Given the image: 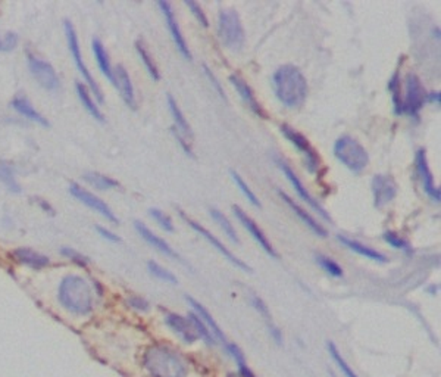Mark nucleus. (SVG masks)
<instances>
[{"label":"nucleus","mask_w":441,"mask_h":377,"mask_svg":"<svg viewBox=\"0 0 441 377\" xmlns=\"http://www.w3.org/2000/svg\"><path fill=\"white\" fill-rule=\"evenodd\" d=\"M272 90L286 108H299L307 97L309 85L302 69L293 64L276 68L272 76Z\"/></svg>","instance_id":"nucleus-1"},{"label":"nucleus","mask_w":441,"mask_h":377,"mask_svg":"<svg viewBox=\"0 0 441 377\" xmlns=\"http://www.w3.org/2000/svg\"><path fill=\"white\" fill-rule=\"evenodd\" d=\"M57 301L68 313L85 317L94 310L93 289L84 277L68 274L57 286Z\"/></svg>","instance_id":"nucleus-2"},{"label":"nucleus","mask_w":441,"mask_h":377,"mask_svg":"<svg viewBox=\"0 0 441 377\" xmlns=\"http://www.w3.org/2000/svg\"><path fill=\"white\" fill-rule=\"evenodd\" d=\"M143 367L152 377H187L188 362L174 348L155 343L143 355Z\"/></svg>","instance_id":"nucleus-3"},{"label":"nucleus","mask_w":441,"mask_h":377,"mask_svg":"<svg viewBox=\"0 0 441 377\" xmlns=\"http://www.w3.org/2000/svg\"><path fill=\"white\" fill-rule=\"evenodd\" d=\"M337 161L355 174H360L370 164V153L363 144L350 135H343L334 142L332 148Z\"/></svg>","instance_id":"nucleus-4"},{"label":"nucleus","mask_w":441,"mask_h":377,"mask_svg":"<svg viewBox=\"0 0 441 377\" xmlns=\"http://www.w3.org/2000/svg\"><path fill=\"white\" fill-rule=\"evenodd\" d=\"M218 37L223 46L232 52L243 49L246 33L237 11L223 9L218 15Z\"/></svg>","instance_id":"nucleus-5"},{"label":"nucleus","mask_w":441,"mask_h":377,"mask_svg":"<svg viewBox=\"0 0 441 377\" xmlns=\"http://www.w3.org/2000/svg\"><path fill=\"white\" fill-rule=\"evenodd\" d=\"M64 28H65V36H66V43H68V49H69V53H71V57L74 60V62H76V67L78 69V72L81 74L83 80H84V84L88 87V89L92 90V93L94 95V97L99 100L100 104H103V93L100 90V87L97 85L96 80L93 78V76L90 74V71H88V68L85 67L84 61H83V55H81V49H80V41H78V36L76 33V28H74L72 22L71 21H65L64 24Z\"/></svg>","instance_id":"nucleus-6"},{"label":"nucleus","mask_w":441,"mask_h":377,"mask_svg":"<svg viewBox=\"0 0 441 377\" xmlns=\"http://www.w3.org/2000/svg\"><path fill=\"white\" fill-rule=\"evenodd\" d=\"M426 100V92L422 85L421 78L409 72L405 78V97H402V115L407 114L410 117L418 118L419 112L424 108Z\"/></svg>","instance_id":"nucleus-7"},{"label":"nucleus","mask_w":441,"mask_h":377,"mask_svg":"<svg viewBox=\"0 0 441 377\" xmlns=\"http://www.w3.org/2000/svg\"><path fill=\"white\" fill-rule=\"evenodd\" d=\"M27 62H28V68H29V72H31L33 78L38 83V85L43 87L44 90L55 92L59 89L61 80H59L56 69L48 61H44L41 60V57L28 52Z\"/></svg>","instance_id":"nucleus-8"},{"label":"nucleus","mask_w":441,"mask_h":377,"mask_svg":"<svg viewBox=\"0 0 441 377\" xmlns=\"http://www.w3.org/2000/svg\"><path fill=\"white\" fill-rule=\"evenodd\" d=\"M180 215H181V219H183L191 228H193V230L196 231L197 235H200L206 242H208V243L212 246V248H215L227 261H230V263H231L234 267H237V268H240V270H243V271H246V273L252 271V268H250V267L244 263L243 259H240L239 256H235L223 242H220L216 236H214V235L211 233V231H209L208 228L200 226V224L196 223L195 220H191L190 217H187L183 211L180 212Z\"/></svg>","instance_id":"nucleus-9"},{"label":"nucleus","mask_w":441,"mask_h":377,"mask_svg":"<svg viewBox=\"0 0 441 377\" xmlns=\"http://www.w3.org/2000/svg\"><path fill=\"white\" fill-rule=\"evenodd\" d=\"M281 133L293 144V146L304 156V164H306L307 171L311 174L316 172L319 167V155L311 144V142H309L302 133H299L298 130L290 127L288 124L281 125Z\"/></svg>","instance_id":"nucleus-10"},{"label":"nucleus","mask_w":441,"mask_h":377,"mask_svg":"<svg viewBox=\"0 0 441 377\" xmlns=\"http://www.w3.org/2000/svg\"><path fill=\"white\" fill-rule=\"evenodd\" d=\"M69 193L76 198L77 200H80L83 205H85L87 208H90L92 211L97 212L99 215H102L103 219H106L111 223H120V220L116 219L115 212L111 210V207L106 204L105 200H102L99 196H96L94 193L88 192L87 188H84L83 186H80L78 183H71L69 186Z\"/></svg>","instance_id":"nucleus-11"},{"label":"nucleus","mask_w":441,"mask_h":377,"mask_svg":"<svg viewBox=\"0 0 441 377\" xmlns=\"http://www.w3.org/2000/svg\"><path fill=\"white\" fill-rule=\"evenodd\" d=\"M158 8L160 9L162 15H164V18H165L167 27H168V30L171 33V37L174 40V45H175L176 50L181 53V56L184 57V60L191 61V53H190L188 45H187V41H186V39L183 36V32H181L180 25H178V21H176V18H175V13H174V9H172L171 4L169 2H164V0H162V2H158Z\"/></svg>","instance_id":"nucleus-12"},{"label":"nucleus","mask_w":441,"mask_h":377,"mask_svg":"<svg viewBox=\"0 0 441 377\" xmlns=\"http://www.w3.org/2000/svg\"><path fill=\"white\" fill-rule=\"evenodd\" d=\"M232 212L235 217H237V220L240 221V224L247 230V233L252 236L253 240L259 245V248H262L270 256L278 258V254L275 252L274 246L271 245L268 238L265 236L262 228L256 224V221L252 219V217H250L246 211H243L239 205H232Z\"/></svg>","instance_id":"nucleus-13"},{"label":"nucleus","mask_w":441,"mask_h":377,"mask_svg":"<svg viewBox=\"0 0 441 377\" xmlns=\"http://www.w3.org/2000/svg\"><path fill=\"white\" fill-rule=\"evenodd\" d=\"M415 164H416V172H418V176H419L424 192L426 193V196H428L431 200H434L438 204V202L441 200V193H440V188L434 183V176H433L431 168L428 165V158H426V151L424 148H419L416 151V153H415Z\"/></svg>","instance_id":"nucleus-14"},{"label":"nucleus","mask_w":441,"mask_h":377,"mask_svg":"<svg viewBox=\"0 0 441 377\" xmlns=\"http://www.w3.org/2000/svg\"><path fill=\"white\" fill-rule=\"evenodd\" d=\"M371 188L374 195V205L378 210L390 204L397 195V183L387 174H377V176H374Z\"/></svg>","instance_id":"nucleus-15"},{"label":"nucleus","mask_w":441,"mask_h":377,"mask_svg":"<svg viewBox=\"0 0 441 377\" xmlns=\"http://www.w3.org/2000/svg\"><path fill=\"white\" fill-rule=\"evenodd\" d=\"M279 168H281V171L284 172L286 179L290 181V184L293 186L294 191H296V193L299 195V198H300L303 202H306V204H307L309 207H311L318 215H321L323 220H326V221H331V217L328 215V212L321 207L319 202H318L311 193L307 192V188L303 186V183L300 181V179L296 176V174H294V171L290 168V165H287L286 163H279Z\"/></svg>","instance_id":"nucleus-16"},{"label":"nucleus","mask_w":441,"mask_h":377,"mask_svg":"<svg viewBox=\"0 0 441 377\" xmlns=\"http://www.w3.org/2000/svg\"><path fill=\"white\" fill-rule=\"evenodd\" d=\"M118 90L121 93V97L124 102L127 104L128 108L136 109L137 108V102H136V92H134V85H132V81L130 78L128 71L125 69L124 65H116L113 68V83H112Z\"/></svg>","instance_id":"nucleus-17"},{"label":"nucleus","mask_w":441,"mask_h":377,"mask_svg":"<svg viewBox=\"0 0 441 377\" xmlns=\"http://www.w3.org/2000/svg\"><path fill=\"white\" fill-rule=\"evenodd\" d=\"M134 228H136L137 233L141 236V239L146 243H149L153 249H156L162 255H165L168 258H172V259H176V261H180V263H183L181 256L174 251V248H171V245L167 240L159 238L158 235H155L153 231L149 227H147L146 224H143L140 221H136L134 223Z\"/></svg>","instance_id":"nucleus-18"},{"label":"nucleus","mask_w":441,"mask_h":377,"mask_svg":"<svg viewBox=\"0 0 441 377\" xmlns=\"http://www.w3.org/2000/svg\"><path fill=\"white\" fill-rule=\"evenodd\" d=\"M165 323L175 333V335L186 343H195L199 339L195 327L191 326L187 317H183L180 314L168 313L165 315Z\"/></svg>","instance_id":"nucleus-19"},{"label":"nucleus","mask_w":441,"mask_h":377,"mask_svg":"<svg viewBox=\"0 0 441 377\" xmlns=\"http://www.w3.org/2000/svg\"><path fill=\"white\" fill-rule=\"evenodd\" d=\"M10 256L17 261L18 264L25 266L28 268H33V270L46 268L50 264L49 256L43 255L31 248H24V246H20V248L13 249L10 252Z\"/></svg>","instance_id":"nucleus-20"},{"label":"nucleus","mask_w":441,"mask_h":377,"mask_svg":"<svg viewBox=\"0 0 441 377\" xmlns=\"http://www.w3.org/2000/svg\"><path fill=\"white\" fill-rule=\"evenodd\" d=\"M278 195H279V198H281V199L286 202V204L290 207V210L299 217L300 221H302L306 227H309V230H311L312 233H315V235L319 236V238H327V236H328L327 228L322 227V226L314 219V217H312L311 214L306 212L299 204H296V202H294L286 192L278 191Z\"/></svg>","instance_id":"nucleus-21"},{"label":"nucleus","mask_w":441,"mask_h":377,"mask_svg":"<svg viewBox=\"0 0 441 377\" xmlns=\"http://www.w3.org/2000/svg\"><path fill=\"white\" fill-rule=\"evenodd\" d=\"M230 83L232 84V87L235 90H237V93L240 95V97L244 100V104L252 109L258 117H262V118H267V114H265V111L262 109L260 104L258 102V99L252 90V87H250L244 78H241L239 74H231L230 76Z\"/></svg>","instance_id":"nucleus-22"},{"label":"nucleus","mask_w":441,"mask_h":377,"mask_svg":"<svg viewBox=\"0 0 441 377\" xmlns=\"http://www.w3.org/2000/svg\"><path fill=\"white\" fill-rule=\"evenodd\" d=\"M186 301L188 302V306H190L191 308H193V313H196V314L199 315V318L204 323V326L209 329L211 335L215 338V341L219 342V343L227 345V338H225V335H224V331L220 330L219 324L215 322V318L212 317V314H211L208 310H206V308L202 306V303H200L199 301H196L195 298L186 296Z\"/></svg>","instance_id":"nucleus-23"},{"label":"nucleus","mask_w":441,"mask_h":377,"mask_svg":"<svg viewBox=\"0 0 441 377\" xmlns=\"http://www.w3.org/2000/svg\"><path fill=\"white\" fill-rule=\"evenodd\" d=\"M10 107H12L15 111H17V112L21 115V117L27 118L28 121L36 123V124H38V125H41V127H49V125H50V123L48 121V118H44L43 115L33 107V104L29 102V100H28L25 96H22V95H17V96H15V97L12 99Z\"/></svg>","instance_id":"nucleus-24"},{"label":"nucleus","mask_w":441,"mask_h":377,"mask_svg":"<svg viewBox=\"0 0 441 377\" xmlns=\"http://www.w3.org/2000/svg\"><path fill=\"white\" fill-rule=\"evenodd\" d=\"M338 242L343 243L347 249L356 252L358 255L366 258V259H371V261H375V263H387V256L384 254H381L379 251L374 249V248H370V246H366L358 240H353V239H349L346 236H337Z\"/></svg>","instance_id":"nucleus-25"},{"label":"nucleus","mask_w":441,"mask_h":377,"mask_svg":"<svg viewBox=\"0 0 441 377\" xmlns=\"http://www.w3.org/2000/svg\"><path fill=\"white\" fill-rule=\"evenodd\" d=\"M167 100H168V108H169V112L172 115L174 118V130L176 133H180L184 139H191L193 137V133H191V127L190 124L187 123L186 117L183 111L180 109L178 104H176V100L174 99L172 95H168L167 96Z\"/></svg>","instance_id":"nucleus-26"},{"label":"nucleus","mask_w":441,"mask_h":377,"mask_svg":"<svg viewBox=\"0 0 441 377\" xmlns=\"http://www.w3.org/2000/svg\"><path fill=\"white\" fill-rule=\"evenodd\" d=\"M76 90H77L78 99H80L81 105L84 107V109H85L88 114H90L94 120H97L99 123L105 121V117H103L102 111L99 109L97 104L94 102V99H93V96H92V93H90V89H88V87H87L84 83L78 81V83L76 84Z\"/></svg>","instance_id":"nucleus-27"},{"label":"nucleus","mask_w":441,"mask_h":377,"mask_svg":"<svg viewBox=\"0 0 441 377\" xmlns=\"http://www.w3.org/2000/svg\"><path fill=\"white\" fill-rule=\"evenodd\" d=\"M92 49H93V55L96 57L97 67L103 74V77H106L111 83H113V68L111 65L109 55H108L105 46H103V43L99 39H93Z\"/></svg>","instance_id":"nucleus-28"},{"label":"nucleus","mask_w":441,"mask_h":377,"mask_svg":"<svg viewBox=\"0 0 441 377\" xmlns=\"http://www.w3.org/2000/svg\"><path fill=\"white\" fill-rule=\"evenodd\" d=\"M83 179L87 184H90L92 187L97 188V191H111V188H115L120 186L116 180H113L109 176H105V174L97 172V171H87L83 174Z\"/></svg>","instance_id":"nucleus-29"},{"label":"nucleus","mask_w":441,"mask_h":377,"mask_svg":"<svg viewBox=\"0 0 441 377\" xmlns=\"http://www.w3.org/2000/svg\"><path fill=\"white\" fill-rule=\"evenodd\" d=\"M211 217L214 219V221L219 226V228L224 231V233L227 235V238L235 243V245H240V239L237 236V231H235L234 226L231 224V221L227 219V215L224 212H220L219 210L216 208H211Z\"/></svg>","instance_id":"nucleus-30"},{"label":"nucleus","mask_w":441,"mask_h":377,"mask_svg":"<svg viewBox=\"0 0 441 377\" xmlns=\"http://www.w3.org/2000/svg\"><path fill=\"white\" fill-rule=\"evenodd\" d=\"M225 348H227V352H228V354L232 357V359L235 361V366H237V369H239L240 377H256V374L248 369L246 357H244L243 351L240 350L239 345L228 343V342H227Z\"/></svg>","instance_id":"nucleus-31"},{"label":"nucleus","mask_w":441,"mask_h":377,"mask_svg":"<svg viewBox=\"0 0 441 377\" xmlns=\"http://www.w3.org/2000/svg\"><path fill=\"white\" fill-rule=\"evenodd\" d=\"M136 50L139 53V57H140V61L143 62L146 71L149 72V76L153 78V81H159V78H160L159 69H158V67H156V64L153 61L152 55L149 53V50H147L146 46L143 45V41H140V40L136 41Z\"/></svg>","instance_id":"nucleus-32"},{"label":"nucleus","mask_w":441,"mask_h":377,"mask_svg":"<svg viewBox=\"0 0 441 377\" xmlns=\"http://www.w3.org/2000/svg\"><path fill=\"white\" fill-rule=\"evenodd\" d=\"M327 351H328L330 357L332 358V361L337 364L338 370L342 371V374L344 377H359L355 371L351 370V367L347 364V361L343 358V355L340 354V351H338V348L335 346L334 342H331V341L327 342Z\"/></svg>","instance_id":"nucleus-33"},{"label":"nucleus","mask_w":441,"mask_h":377,"mask_svg":"<svg viewBox=\"0 0 441 377\" xmlns=\"http://www.w3.org/2000/svg\"><path fill=\"white\" fill-rule=\"evenodd\" d=\"M187 318L190 320L191 326L195 327V330H196V333H197V338H199V339H202L206 345H215V343H216L215 338L211 335L209 329L204 326V323L200 320L199 315H197L196 313H193V311L188 313Z\"/></svg>","instance_id":"nucleus-34"},{"label":"nucleus","mask_w":441,"mask_h":377,"mask_svg":"<svg viewBox=\"0 0 441 377\" xmlns=\"http://www.w3.org/2000/svg\"><path fill=\"white\" fill-rule=\"evenodd\" d=\"M388 90L391 93V100H393V107H394V112L397 115H402V92H400V77H399V71H396L393 77L388 81Z\"/></svg>","instance_id":"nucleus-35"},{"label":"nucleus","mask_w":441,"mask_h":377,"mask_svg":"<svg viewBox=\"0 0 441 377\" xmlns=\"http://www.w3.org/2000/svg\"><path fill=\"white\" fill-rule=\"evenodd\" d=\"M230 174H231L232 181L235 183V186H237V187L240 188V192L244 195V198L250 202V204H252V205L256 207V208H260L262 205H260V202H259L258 196L253 193V191H252V188H250V186L243 180V177L240 176V174H239L237 171H234V170H231Z\"/></svg>","instance_id":"nucleus-36"},{"label":"nucleus","mask_w":441,"mask_h":377,"mask_svg":"<svg viewBox=\"0 0 441 377\" xmlns=\"http://www.w3.org/2000/svg\"><path fill=\"white\" fill-rule=\"evenodd\" d=\"M147 270H149V273L153 275V277H156L160 282H165L169 285H178V279H176V275L172 274L165 267H162L160 264L155 263V261H149V263H147Z\"/></svg>","instance_id":"nucleus-37"},{"label":"nucleus","mask_w":441,"mask_h":377,"mask_svg":"<svg viewBox=\"0 0 441 377\" xmlns=\"http://www.w3.org/2000/svg\"><path fill=\"white\" fill-rule=\"evenodd\" d=\"M0 181H2L10 192H13V193L21 192V186L17 181V179H15V174H13L12 168L4 163H0Z\"/></svg>","instance_id":"nucleus-38"},{"label":"nucleus","mask_w":441,"mask_h":377,"mask_svg":"<svg viewBox=\"0 0 441 377\" xmlns=\"http://www.w3.org/2000/svg\"><path fill=\"white\" fill-rule=\"evenodd\" d=\"M316 263L319 264V267L328 273L330 275H332V277H342L343 275V268L338 266L335 261L327 255H322V254H316Z\"/></svg>","instance_id":"nucleus-39"},{"label":"nucleus","mask_w":441,"mask_h":377,"mask_svg":"<svg viewBox=\"0 0 441 377\" xmlns=\"http://www.w3.org/2000/svg\"><path fill=\"white\" fill-rule=\"evenodd\" d=\"M382 238H384V240L391 246V248L399 249V251H405L407 254L412 252V248H410L409 242L406 239H403L400 235L394 233V231H386L384 236H382Z\"/></svg>","instance_id":"nucleus-40"},{"label":"nucleus","mask_w":441,"mask_h":377,"mask_svg":"<svg viewBox=\"0 0 441 377\" xmlns=\"http://www.w3.org/2000/svg\"><path fill=\"white\" fill-rule=\"evenodd\" d=\"M149 215L159 224V227H160L162 230L168 231V233H172V231L175 230L174 223H172V220L169 219V215H167L164 211H160V210H158V208H152V210H149Z\"/></svg>","instance_id":"nucleus-41"},{"label":"nucleus","mask_w":441,"mask_h":377,"mask_svg":"<svg viewBox=\"0 0 441 377\" xmlns=\"http://www.w3.org/2000/svg\"><path fill=\"white\" fill-rule=\"evenodd\" d=\"M61 255L65 256L66 259H69L71 263H74L78 267L85 268L88 266V258L85 255H83L80 251L69 248V246H64V248H61Z\"/></svg>","instance_id":"nucleus-42"},{"label":"nucleus","mask_w":441,"mask_h":377,"mask_svg":"<svg viewBox=\"0 0 441 377\" xmlns=\"http://www.w3.org/2000/svg\"><path fill=\"white\" fill-rule=\"evenodd\" d=\"M184 4H186V6L190 9V12L193 13V17L197 20V22H199L202 27H204V28L209 27V21H208V18H206L204 12H203V9L200 8L199 4L193 2V0H186Z\"/></svg>","instance_id":"nucleus-43"},{"label":"nucleus","mask_w":441,"mask_h":377,"mask_svg":"<svg viewBox=\"0 0 441 377\" xmlns=\"http://www.w3.org/2000/svg\"><path fill=\"white\" fill-rule=\"evenodd\" d=\"M127 303L128 307L131 310L134 311H139V313H147L150 310V303L147 299H144L143 296H139V295H131L128 299H127Z\"/></svg>","instance_id":"nucleus-44"},{"label":"nucleus","mask_w":441,"mask_h":377,"mask_svg":"<svg viewBox=\"0 0 441 377\" xmlns=\"http://www.w3.org/2000/svg\"><path fill=\"white\" fill-rule=\"evenodd\" d=\"M20 39L15 33H8L2 39H0V53H8L12 52L15 48L18 46Z\"/></svg>","instance_id":"nucleus-45"},{"label":"nucleus","mask_w":441,"mask_h":377,"mask_svg":"<svg viewBox=\"0 0 441 377\" xmlns=\"http://www.w3.org/2000/svg\"><path fill=\"white\" fill-rule=\"evenodd\" d=\"M252 306L255 307L256 311H259L260 315H263L265 318H267V322L271 323V314H270V310L267 307V303H265L259 296H252Z\"/></svg>","instance_id":"nucleus-46"},{"label":"nucleus","mask_w":441,"mask_h":377,"mask_svg":"<svg viewBox=\"0 0 441 377\" xmlns=\"http://www.w3.org/2000/svg\"><path fill=\"white\" fill-rule=\"evenodd\" d=\"M96 230H97V233H99V236L102 238V239H105V240H108V242H112V243H118V242H121V239L118 238L113 231H111L109 228H106V227H103V226H97L96 227Z\"/></svg>","instance_id":"nucleus-47"},{"label":"nucleus","mask_w":441,"mask_h":377,"mask_svg":"<svg viewBox=\"0 0 441 377\" xmlns=\"http://www.w3.org/2000/svg\"><path fill=\"white\" fill-rule=\"evenodd\" d=\"M203 69H204V74H206V77H208V78H209V81L214 84L215 90L219 93V96L225 99V93H224V90H223V85H220V83L218 81V78L212 74V71L208 68V65H203Z\"/></svg>","instance_id":"nucleus-48"},{"label":"nucleus","mask_w":441,"mask_h":377,"mask_svg":"<svg viewBox=\"0 0 441 377\" xmlns=\"http://www.w3.org/2000/svg\"><path fill=\"white\" fill-rule=\"evenodd\" d=\"M268 329H270V335L275 341V343L281 345L283 343V333H281V330H279L272 322L268 323Z\"/></svg>","instance_id":"nucleus-49"},{"label":"nucleus","mask_w":441,"mask_h":377,"mask_svg":"<svg viewBox=\"0 0 441 377\" xmlns=\"http://www.w3.org/2000/svg\"><path fill=\"white\" fill-rule=\"evenodd\" d=\"M172 133H174L175 139H176V140H178V143L181 144V148H183V149L186 151V153H187V155H190V156H195V155H193V149H191V146H190V144H188L187 139H184V137H183V136H181L180 133H176L174 128H172Z\"/></svg>","instance_id":"nucleus-50"},{"label":"nucleus","mask_w":441,"mask_h":377,"mask_svg":"<svg viewBox=\"0 0 441 377\" xmlns=\"http://www.w3.org/2000/svg\"><path fill=\"white\" fill-rule=\"evenodd\" d=\"M38 205H40V207H41V208H43L44 211H46V212H49V214H55V210H53V208H52V207H50V205L48 204V202H46V200L38 199Z\"/></svg>","instance_id":"nucleus-51"},{"label":"nucleus","mask_w":441,"mask_h":377,"mask_svg":"<svg viewBox=\"0 0 441 377\" xmlns=\"http://www.w3.org/2000/svg\"><path fill=\"white\" fill-rule=\"evenodd\" d=\"M426 99H428L430 102H433V104L440 105V93L438 92H433L430 95H426Z\"/></svg>","instance_id":"nucleus-52"},{"label":"nucleus","mask_w":441,"mask_h":377,"mask_svg":"<svg viewBox=\"0 0 441 377\" xmlns=\"http://www.w3.org/2000/svg\"><path fill=\"white\" fill-rule=\"evenodd\" d=\"M428 291H430V292H433V295H434V292H437V287H435V286H431V287L428 289Z\"/></svg>","instance_id":"nucleus-53"}]
</instances>
